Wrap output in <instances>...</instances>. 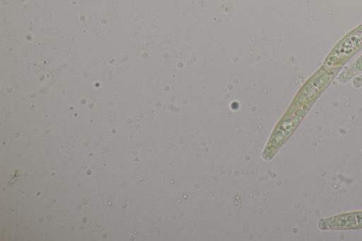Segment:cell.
I'll use <instances>...</instances> for the list:
<instances>
[{
	"label": "cell",
	"instance_id": "cell-1",
	"mask_svg": "<svg viewBox=\"0 0 362 241\" xmlns=\"http://www.w3.org/2000/svg\"><path fill=\"white\" fill-rule=\"evenodd\" d=\"M317 227L321 230H347L362 228V211L341 213L320 219Z\"/></svg>",
	"mask_w": 362,
	"mask_h": 241
},
{
	"label": "cell",
	"instance_id": "cell-2",
	"mask_svg": "<svg viewBox=\"0 0 362 241\" xmlns=\"http://www.w3.org/2000/svg\"><path fill=\"white\" fill-rule=\"evenodd\" d=\"M353 85H354V87H356V88L362 87V75H361V76H359L356 77V78L353 80Z\"/></svg>",
	"mask_w": 362,
	"mask_h": 241
},
{
	"label": "cell",
	"instance_id": "cell-3",
	"mask_svg": "<svg viewBox=\"0 0 362 241\" xmlns=\"http://www.w3.org/2000/svg\"><path fill=\"white\" fill-rule=\"evenodd\" d=\"M356 66L359 70H362V55L359 57V59L356 62Z\"/></svg>",
	"mask_w": 362,
	"mask_h": 241
}]
</instances>
